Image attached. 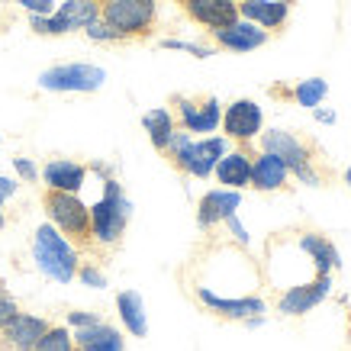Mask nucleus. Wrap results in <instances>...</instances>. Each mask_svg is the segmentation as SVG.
Instances as JSON below:
<instances>
[{
	"mask_svg": "<svg viewBox=\"0 0 351 351\" xmlns=\"http://www.w3.org/2000/svg\"><path fill=\"white\" fill-rule=\"evenodd\" d=\"M32 261L39 267V274L55 280V284H71L77 277V245L71 239H64L52 223H43L32 235Z\"/></svg>",
	"mask_w": 351,
	"mask_h": 351,
	"instance_id": "f03ea898",
	"label": "nucleus"
},
{
	"mask_svg": "<svg viewBox=\"0 0 351 351\" xmlns=\"http://www.w3.org/2000/svg\"><path fill=\"white\" fill-rule=\"evenodd\" d=\"M3 226H7V216H3V206H0V232H3Z\"/></svg>",
	"mask_w": 351,
	"mask_h": 351,
	"instance_id": "4c0bfd02",
	"label": "nucleus"
},
{
	"mask_svg": "<svg viewBox=\"0 0 351 351\" xmlns=\"http://www.w3.org/2000/svg\"><path fill=\"white\" fill-rule=\"evenodd\" d=\"M32 351H77L75 335H71L68 326H49L43 339L32 345Z\"/></svg>",
	"mask_w": 351,
	"mask_h": 351,
	"instance_id": "a878e982",
	"label": "nucleus"
},
{
	"mask_svg": "<svg viewBox=\"0 0 351 351\" xmlns=\"http://www.w3.org/2000/svg\"><path fill=\"white\" fill-rule=\"evenodd\" d=\"M219 126H223L226 138L248 145V142H255V138L261 136V129H265V113H261V107H258L255 100L239 97V100H232L229 107H223Z\"/></svg>",
	"mask_w": 351,
	"mask_h": 351,
	"instance_id": "1a4fd4ad",
	"label": "nucleus"
},
{
	"mask_svg": "<svg viewBox=\"0 0 351 351\" xmlns=\"http://www.w3.org/2000/svg\"><path fill=\"white\" fill-rule=\"evenodd\" d=\"M16 313H20V306H16V300L10 297V290H7L3 284H0V332H3V326H7V322H10L13 316H16Z\"/></svg>",
	"mask_w": 351,
	"mask_h": 351,
	"instance_id": "7c9ffc66",
	"label": "nucleus"
},
{
	"mask_svg": "<svg viewBox=\"0 0 351 351\" xmlns=\"http://www.w3.org/2000/svg\"><path fill=\"white\" fill-rule=\"evenodd\" d=\"M197 300L203 306L223 316V319H252V316H265L267 303L261 297H219L210 287H197Z\"/></svg>",
	"mask_w": 351,
	"mask_h": 351,
	"instance_id": "f8f14e48",
	"label": "nucleus"
},
{
	"mask_svg": "<svg viewBox=\"0 0 351 351\" xmlns=\"http://www.w3.org/2000/svg\"><path fill=\"white\" fill-rule=\"evenodd\" d=\"M300 252L313 261V271H316V274H332V267L341 265L339 248L319 232H303L300 235Z\"/></svg>",
	"mask_w": 351,
	"mask_h": 351,
	"instance_id": "412c9836",
	"label": "nucleus"
},
{
	"mask_svg": "<svg viewBox=\"0 0 351 351\" xmlns=\"http://www.w3.org/2000/svg\"><path fill=\"white\" fill-rule=\"evenodd\" d=\"M178 3H184V0H178Z\"/></svg>",
	"mask_w": 351,
	"mask_h": 351,
	"instance_id": "a19ab883",
	"label": "nucleus"
},
{
	"mask_svg": "<svg viewBox=\"0 0 351 351\" xmlns=\"http://www.w3.org/2000/svg\"><path fill=\"white\" fill-rule=\"evenodd\" d=\"M239 206H242V191H229V187L206 191L200 197V203H197V226L203 232H210L219 223H226L229 216H235Z\"/></svg>",
	"mask_w": 351,
	"mask_h": 351,
	"instance_id": "9b49d317",
	"label": "nucleus"
},
{
	"mask_svg": "<svg viewBox=\"0 0 351 351\" xmlns=\"http://www.w3.org/2000/svg\"><path fill=\"white\" fill-rule=\"evenodd\" d=\"M171 113H174V123L184 132H197V136H210L219 129V119H223V104L219 97L206 94V97H171Z\"/></svg>",
	"mask_w": 351,
	"mask_h": 351,
	"instance_id": "0eeeda50",
	"label": "nucleus"
},
{
	"mask_svg": "<svg viewBox=\"0 0 351 351\" xmlns=\"http://www.w3.org/2000/svg\"><path fill=\"white\" fill-rule=\"evenodd\" d=\"M229 152V138L226 136H203V138H191L184 149H178L171 155V165L181 171V174H191V178H210L216 168V161Z\"/></svg>",
	"mask_w": 351,
	"mask_h": 351,
	"instance_id": "6e6552de",
	"label": "nucleus"
},
{
	"mask_svg": "<svg viewBox=\"0 0 351 351\" xmlns=\"http://www.w3.org/2000/svg\"><path fill=\"white\" fill-rule=\"evenodd\" d=\"M261 152H271L290 168V174H297V181L309 184V187H319L322 174L316 171V152L306 138L293 136L287 129H267L261 132Z\"/></svg>",
	"mask_w": 351,
	"mask_h": 351,
	"instance_id": "20e7f679",
	"label": "nucleus"
},
{
	"mask_svg": "<svg viewBox=\"0 0 351 351\" xmlns=\"http://www.w3.org/2000/svg\"><path fill=\"white\" fill-rule=\"evenodd\" d=\"M284 3H290V0H284Z\"/></svg>",
	"mask_w": 351,
	"mask_h": 351,
	"instance_id": "ea45409f",
	"label": "nucleus"
},
{
	"mask_svg": "<svg viewBox=\"0 0 351 351\" xmlns=\"http://www.w3.org/2000/svg\"><path fill=\"white\" fill-rule=\"evenodd\" d=\"M345 184H348V191H351V168L345 171Z\"/></svg>",
	"mask_w": 351,
	"mask_h": 351,
	"instance_id": "58836bf2",
	"label": "nucleus"
},
{
	"mask_svg": "<svg viewBox=\"0 0 351 351\" xmlns=\"http://www.w3.org/2000/svg\"><path fill=\"white\" fill-rule=\"evenodd\" d=\"M129 216H132V200L123 193V184L117 178H104L100 200L90 203V245L97 248L119 245L129 226Z\"/></svg>",
	"mask_w": 351,
	"mask_h": 351,
	"instance_id": "f257e3e1",
	"label": "nucleus"
},
{
	"mask_svg": "<svg viewBox=\"0 0 351 351\" xmlns=\"http://www.w3.org/2000/svg\"><path fill=\"white\" fill-rule=\"evenodd\" d=\"M226 229L232 232V239H235L239 245H242V248L248 245V232H245V226L239 223V216H229V219H226Z\"/></svg>",
	"mask_w": 351,
	"mask_h": 351,
	"instance_id": "f704fd0d",
	"label": "nucleus"
},
{
	"mask_svg": "<svg viewBox=\"0 0 351 351\" xmlns=\"http://www.w3.org/2000/svg\"><path fill=\"white\" fill-rule=\"evenodd\" d=\"M94 322H100L97 313H81V309L68 313V326H71V329H84V326H94Z\"/></svg>",
	"mask_w": 351,
	"mask_h": 351,
	"instance_id": "72a5a7b5",
	"label": "nucleus"
},
{
	"mask_svg": "<svg viewBox=\"0 0 351 351\" xmlns=\"http://www.w3.org/2000/svg\"><path fill=\"white\" fill-rule=\"evenodd\" d=\"M329 293H332V277L316 274L306 284H293V287L284 290L280 300H277V313L280 316H306L309 309H316Z\"/></svg>",
	"mask_w": 351,
	"mask_h": 351,
	"instance_id": "9d476101",
	"label": "nucleus"
},
{
	"mask_svg": "<svg viewBox=\"0 0 351 351\" xmlns=\"http://www.w3.org/2000/svg\"><path fill=\"white\" fill-rule=\"evenodd\" d=\"M13 171H16V178L26 184L39 181V168H36V161L32 158H13Z\"/></svg>",
	"mask_w": 351,
	"mask_h": 351,
	"instance_id": "2f4dec72",
	"label": "nucleus"
},
{
	"mask_svg": "<svg viewBox=\"0 0 351 351\" xmlns=\"http://www.w3.org/2000/svg\"><path fill=\"white\" fill-rule=\"evenodd\" d=\"M161 49H171V52H187V55H193V58H210V55H213L210 45L184 43V39H161Z\"/></svg>",
	"mask_w": 351,
	"mask_h": 351,
	"instance_id": "cd10ccee",
	"label": "nucleus"
},
{
	"mask_svg": "<svg viewBox=\"0 0 351 351\" xmlns=\"http://www.w3.org/2000/svg\"><path fill=\"white\" fill-rule=\"evenodd\" d=\"M43 210L49 223L71 239L75 245H90V206L81 200V193H64V191H45L43 193Z\"/></svg>",
	"mask_w": 351,
	"mask_h": 351,
	"instance_id": "39448f33",
	"label": "nucleus"
},
{
	"mask_svg": "<svg viewBox=\"0 0 351 351\" xmlns=\"http://www.w3.org/2000/svg\"><path fill=\"white\" fill-rule=\"evenodd\" d=\"M52 322L43 319V316H32V313H16L7 326H3V341L16 351H32V345L43 339L45 329Z\"/></svg>",
	"mask_w": 351,
	"mask_h": 351,
	"instance_id": "6ab92c4d",
	"label": "nucleus"
},
{
	"mask_svg": "<svg viewBox=\"0 0 351 351\" xmlns=\"http://www.w3.org/2000/svg\"><path fill=\"white\" fill-rule=\"evenodd\" d=\"M107 84V71L100 64L87 62H68V64H52L39 75V87L52 90V94H94Z\"/></svg>",
	"mask_w": 351,
	"mask_h": 351,
	"instance_id": "423d86ee",
	"label": "nucleus"
},
{
	"mask_svg": "<svg viewBox=\"0 0 351 351\" xmlns=\"http://www.w3.org/2000/svg\"><path fill=\"white\" fill-rule=\"evenodd\" d=\"M326 97H329V84H326L322 77H306V81H300V84L293 87V100L306 110H316Z\"/></svg>",
	"mask_w": 351,
	"mask_h": 351,
	"instance_id": "393cba45",
	"label": "nucleus"
},
{
	"mask_svg": "<svg viewBox=\"0 0 351 351\" xmlns=\"http://www.w3.org/2000/svg\"><path fill=\"white\" fill-rule=\"evenodd\" d=\"M100 20L117 29L123 43L145 39L158 23V0H100Z\"/></svg>",
	"mask_w": 351,
	"mask_h": 351,
	"instance_id": "7ed1b4c3",
	"label": "nucleus"
},
{
	"mask_svg": "<svg viewBox=\"0 0 351 351\" xmlns=\"http://www.w3.org/2000/svg\"><path fill=\"white\" fill-rule=\"evenodd\" d=\"M184 13L203 29H226L239 20V0H184Z\"/></svg>",
	"mask_w": 351,
	"mask_h": 351,
	"instance_id": "ddd939ff",
	"label": "nucleus"
},
{
	"mask_svg": "<svg viewBox=\"0 0 351 351\" xmlns=\"http://www.w3.org/2000/svg\"><path fill=\"white\" fill-rule=\"evenodd\" d=\"M142 126H145V132H149L152 149L165 155L171 136H174V129H178L174 113H171L168 107H155V110H149V113H142Z\"/></svg>",
	"mask_w": 351,
	"mask_h": 351,
	"instance_id": "5701e85b",
	"label": "nucleus"
},
{
	"mask_svg": "<svg viewBox=\"0 0 351 351\" xmlns=\"http://www.w3.org/2000/svg\"><path fill=\"white\" fill-rule=\"evenodd\" d=\"M45 191H64V193H81L87 184V165L71 158H52L43 168Z\"/></svg>",
	"mask_w": 351,
	"mask_h": 351,
	"instance_id": "2eb2a0df",
	"label": "nucleus"
},
{
	"mask_svg": "<svg viewBox=\"0 0 351 351\" xmlns=\"http://www.w3.org/2000/svg\"><path fill=\"white\" fill-rule=\"evenodd\" d=\"M267 36H271L267 29H261V26H255V23H248L239 16L232 26L213 32V43L219 45V49H226V52L248 55V52H255V49H261V45L267 43Z\"/></svg>",
	"mask_w": 351,
	"mask_h": 351,
	"instance_id": "4468645a",
	"label": "nucleus"
},
{
	"mask_svg": "<svg viewBox=\"0 0 351 351\" xmlns=\"http://www.w3.org/2000/svg\"><path fill=\"white\" fill-rule=\"evenodd\" d=\"M84 32H87V39H90V43H123V39L117 36V29H110L104 20H94Z\"/></svg>",
	"mask_w": 351,
	"mask_h": 351,
	"instance_id": "c756f323",
	"label": "nucleus"
},
{
	"mask_svg": "<svg viewBox=\"0 0 351 351\" xmlns=\"http://www.w3.org/2000/svg\"><path fill=\"white\" fill-rule=\"evenodd\" d=\"M239 16L267 32H277L287 26L290 3H284V0H239Z\"/></svg>",
	"mask_w": 351,
	"mask_h": 351,
	"instance_id": "dca6fc26",
	"label": "nucleus"
},
{
	"mask_svg": "<svg viewBox=\"0 0 351 351\" xmlns=\"http://www.w3.org/2000/svg\"><path fill=\"white\" fill-rule=\"evenodd\" d=\"M313 117L322 119V123H335V113H332V110H319V107H316V110H313Z\"/></svg>",
	"mask_w": 351,
	"mask_h": 351,
	"instance_id": "e433bc0d",
	"label": "nucleus"
},
{
	"mask_svg": "<svg viewBox=\"0 0 351 351\" xmlns=\"http://www.w3.org/2000/svg\"><path fill=\"white\" fill-rule=\"evenodd\" d=\"M29 29L39 32V36H68V26L58 13H49V16H29Z\"/></svg>",
	"mask_w": 351,
	"mask_h": 351,
	"instance_id": "bb28decb",
	"label": "nucleus"
},
{
	"mask_svg": "<svg viewBox=\"0 0 351 351\" xmlns=\"http://www.w3.org/2000/svg\"><path fill=\"white\" fill-rule=\"evenodd\" d=\"M117 313H119V322L126 326L129 335H136V339H145V335H149L145 303H142V293H138V290H123V293H119Z\"/></svg>",
	"mask_w": 351,
	"mask_h": 351,
	"instance_id": "4be33fe9",
	"label": "nucleus"
},
{
	"mask_svg": "<svg viewBox=\"0 0 351 351\" xmlns=\"http://www.w3.org/2000/svg\"><path fill=\"white\" fill-rule=\"evenodd\" d=\"M16 187H20V184L13 181V178H3V174H0V206L10 200L13 193H16Z\"/></svg>",
	"mask_w": 351,
	"mask_h": 351,
	"instance_id": "c9c22d12",
	"label": "nucleus"
},
{
	"mask_svg": "<svg viewBox=\"0 0 351 351\" xmlns=\"http://www.w3.org/2000/svg\"><path fill=\"white\" fill-rule=\"evenodd\" d=\"M13 3H20L23 10H29V16H49V13H55V0H13Z\"/></svg>",
	"mask_w": 351,
	"mask_h": 351,
	"instance_id": "473e14b6",
	"label": "nucleus"
},
{
	"mask_svg": "<svg viewBox=\"0 0 351 351\" xmlns=\"http://www.w3.org/2000/svg\"><path fill=\"white\" fill-rule=\"evenodd\" d=\"M290 181V168L284 161L271 155V152H258L252 155V187L261 193H277L284 191Z\"/></svg>",
	"mask_w": 351,
	"mask_h": 351,
	"instance_id": "f3484780",
	"label": "nucleus"
},
{
	"mask_svg": "<svg viewBox=\"0 0 351 351\" xmlns=\"http://www.w3.org/2000/svg\"><path fill=\"white\" fill-rule=\"evenodd\" d=\"M55 13L64 20L68 32L87 29L94 20H100V0H64Z\"/></svg>",
	"mask_w": 351,
	"mask_h": 351,
	"instance_id": "b1692460",
	"label": "nucleus"
},
{
	"mask_svg": "<svg viewBox=\"0 0 351 351\" xmlns=\"http://www.w3.org/2000/svg\"><path fill=\"white\" fill-rule=\"evenodd\" d=\"M216 181L229 187V191H245L252 187V152L248 149H232L216 161Z\"/></svg>",
	"mask_w": 351,
	"mask_h": 351,
	"instance_id": "a211bd4d",
	"label": "nucleus"
},
{
	"mask_svg": "<svg viewBox=\"0 0 351 351\" xmlns=\"http://www.w3.org/2000/svg\"><path fill=\"white\" fill-rule=\"evenodd\" d=\"M77 280H81L84 287H94V290L107 287V274L97 265H90V261H87V265H77Z\"/></svg>",
	"mask_w": 351,
	"mask_h": 351,
	"instance_id": "c85d7f7f",
	"label": "nucleus"
},
{
	"mask_svg": "<svg viewBox=\"0 0 351 351\" xmlns=\"http://www.w3.org/2000/svg\"><path fill=\"white\" fill-rule=\"evenodd\" d=\"M75 348L77 351H126V341L119 335V329L107 326L100 319L94 326H84V329H75Z\"/></svg>",
	"mask_w": 351,
	"mask_h": 351,
	"instance_id": "aec40b11",
	"label": "nucleus"
}]
</instances>
